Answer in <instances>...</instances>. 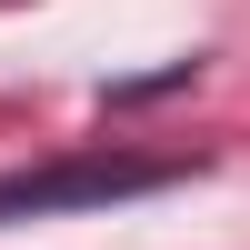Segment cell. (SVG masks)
I'll return each mask as SVG.
<instances>
[{
	"label": "cell",
	"mask_w": 250,
	"mask_h": 250,
	"mask_svg": "<svg viewBox=\"0 0 250 250\" xmlns=\"http://www.w3.org/2000/svg\"><path fill=\"white\" fill-rule=\"evenodd\" d=\"M170 180V160H60V170H20L0 180V220H40V210H80V200H140Z\"/></svg>",
	"instance_id": "1"
}]
</instances>
